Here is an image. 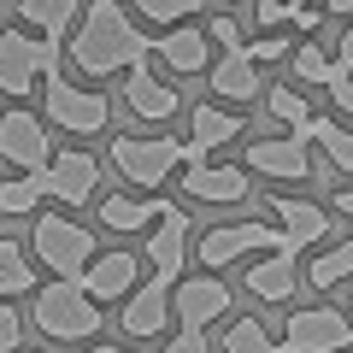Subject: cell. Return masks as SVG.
I'll list each match as a JSON object with an SVG mask.
<instances>
[{
    "instance_id": "cell-1",
    "label": "cell",
    "mask_w": 353,
    "mask_h": 353,
    "mask_svg": "<svg viewBox=\"0 0 353 353\" xmlns=\"http://www.w3.org/2000/svg\"><path fill=\"white\" fill-rule=\"evenodd\" d=\"M94 189H101V159L94 153H53L41 171H18L0 183V218H24L36 212L41 201H59V206H83L94 201Z\"/></svg>"
},
{
    "instance_id": "cell-2",
    "label": "cell",
    "mask_w": 353,
    "mask_h": 353,
    "mask_svg": "<svg viewBox=\"0 0 353 353\" xmlns=\"http://www.w3.org/2000/svg\"><path fill=\"white\" fill-rule=\"evenodd\" d=\"M148 53H153V41L130 24V12L118 0H94L83 12V24H77V36H71V65L88 77H118L130 65H141Z\"/></svg>"
},
{
    "instance_id": "cell-3",
    "label": "cell",
    "mask_w": 353,
    "mask_h": 353,
    "mask_svg": "<svg viewBox=\"0 0 353 353\" xmlns=\"http://www.w3.org/2000/svg\"><path fill=\"white\" fill-rule=\"evenodd\" d=\"M101 324H106L101 301L77 277H59L36 294V330L53 336V341H88V336H101Z\"/></svg>"
},
{
    "instance_id": "cell-4",
    "label": "cell",
    "mask_w": 353,
    "mask_h": 353,
    "mask_svg": "<svg viewBox=\"0 0 353 353\" xmlns=\"http://www.w3.org/2000/svg\"><path fill=\"white\" fill-rule=\"evenodd\" d=\"M194 159H206L194 141H171V136H112V165H118L124 183H136V189H159L176 165H194Z\"/></svg>"
},
{
    "instance_id": "cell-5",
    "label": "cell",
    "mask_w": 353,
    "mask_h": 353,
    "mask_svg": "<svg viewBox=\"0 0 353 353\" xmlns=\"http://www.w3.org/2000/svg\"><path fill=\"white\" fill-rule=\"evenodd\" d=\"M59 71V41L53 36H24V30H6L0 36V94L24 101L36 83Z\"/></svg>"
},
{
    "instance_id": "cell-6",
    "label": "cell",
    "mask_w": 353,
    "mask_h": 353,
    "mask_svg": "<svg viewBox=\"0 0 353 353\" xmlns=\"http://www.w3.org/2000/svg\"><path fill=\"white\" fill-rule=\"evenodd\" d=\"M30 248H36V259L53 277H83L88 259H94V230H83L65 212H41L36 230H30Z\"/></svg>"
},
{
    "instance_id": "cell-7",
    "label": "cell",
    "mask_w": 353,
    "mask_h": 353,
    "mask_svg": "<svg viewBox=\"0 0 353 353\" xmlns=\"http://www.w3.org/2000/svg\"><path fill=\"white\" fill-rule=\"evenodd\" d=\"M271 248H294L283 230L259 224V218H248V224H218L201 236V265L206 271H224V265L248 259V253H271Z\"/></svg>"
},
{
    "instance_id": "cell-8",
    "label": "cell",
    "mask_w": 353,
    "mask_h": 353,
    "mask_svg": "<svg viewBox=\"0 0 353 353\" xmlns=\"http://www.w3.org/2000/svg\"><path fill=\"white\" fill-rule=\"evenodd\" d=\"M48 118H53L59 130H71V136H101L106 118H112V101L94 94V88H77L71 77L53 71V77H48Z\"/></svg>"
},
{
    "instance_id": "cell-9",
    "label": "cell",
    "mask_w": 353,
    "mask_h": 353,
    "mask_svg": "<svg viewBox=\"0 0 353 353\" xmlns=\"http://www.w3.org/2000/svg\"><path fill=\"white\" fill-rule=\"evenodd\" d=\"M283 347L289 353H341V347H353V318L336 312V306H306V312L289 318Z\"/></svg>"
},
{
    "instance_id": "cell-10",
    "label": "cell",
    "mask_w": 353,
    "mask_h": 353,
    "mask_svg": "<svg viewBox=\"0 0 353 353\" xmlns=\"http://www.w3.org/2000/svg\"><path fill=\"white\" fill-rule=\"evenodd\" d=\"M224 312H230V289L218 283V271L171 283V318H176L183 330H206L212 318H224Z\"/></svg>"
},
{
    "instance_id": "cell-11",
    "label": "cell",
    "mask_w": 353,
    "mask_h": 353,
    "mask_svg": "<svg viewBox=\"0 0 353 353\" xmlns=\"http://www.w3.org/2000/svg\"><path fill=\"white\" fill-rule=\"evenodd\" d=\"M0 159L18 165V171H41L53 159V141H48V124L30 118L24 106L18 112H0Z\"/></svg>"
},
{
    "instance_id": "cell-12",
    "label": "cell",
    "mask_w": 353,
    "mask_h": 353,
    "mask_svg": "<svg viewBox=\"0 0 353 353\" xmlns=\"http://www.w3.org/2000/svg\"><path fill=\"white\" fill-rule=\"evenodd\" d=\"M248 165H212V159H194L183 165V194L189 201H212V206H236L248 201Z\"/></svg>"
},
{
    "instance_id": "cell-13",
    "label": "cell",
    "mask_w": 353,
    "mask_h": 353,
    "mask_svg": "<svg viewBox=\"0 0 353 353\" xmlns=\"http://www.w3.org/2000/svg\"><path fill=\"white\" fill-rule=\"evenodd\" d=\"M136 277H141V259L118 248V253H94V259H88V271H83L77 283H83V289L106 306V301H130V294H136Z\"/></svg>"
},
{
    "instance_id": "cell-14",
    "label": "cell",
    "mask_w": 353,
    "mask_h": 353,
    "mask_svg": "<svg viewBox=\"0 0 353 353\" xmlns=\"http://www.w3.org/2000/svg\"><path fill=\"white\" fill-rule=\"evenodd\" d=\"M189 212H176V206H165V218L148 230V265L159 271L165 283L183 277V259H189Z\"/></svg>"
},
{
    "instance_id": "cell-15",
    "label": "cell",
    "mask_w": 353,
    "mask_h": 353,
    "mask_svg": "<svg viewBox=\"0 0 353 353\" xmlns=\"http://www.w3.org/2000/svg\"><path fill=\"white\" fill-rule=\"evenodd\" d=\"M248 165L265 176H283V183H306L312 176V153H306V136H271V141H253L248 148Z\"/></svg>"
},
{
    "instance_id": "cell-16",
    "label": "cell",
    "mask_w": 353,
    "mask_h": 353,
    "mask_svg": "<svg viewBox=\"0 0 353 353\" xmlns=\"http://www.w3.org/2000/svg\"><path fill=\"white\" fill-rule=\"evenodd\" d=\"M301 248H271L265 259H253L248 265V294L253 301H289L294 294V283H301Z\"/></svg>"
},
{
    "instance_id": "cell-17",
    "label": "cell",
    "mask_w": 353,
    "mask_h": 353,
    "mask_svg": "<svg viewBox=\"0 0 353 353\" xmlns=\"http://www.w3.org/2000/svg\"><path fill=\"white\" fill-rule=\"evenodd\" d=\"M124 101H130L136 118H171L176 112V88L165 83L159 71H148V59H141V65H130V77H124Z\"/></svg>"
},
{
    "instance_id": "cell-18",
    "label": "cell",
    "mask_w": 353,
    "mask_h": 353,
    "mask_svg": "<svg viewBox=\"0 0 353 353\" xmlns=\"http://www.w3.org/2000/svg\"><path fill=\"white\" fill-rule=\"evenodd\" d=\"M153 53L165 59V71H176V77H201L206 59H212V41H206V30L183 24V30H171V36L153 41Z\"/></svg>"
},
{
    "instance_id": "cell-19",
    "label": "cell",
    "mask_w": 353,
    "mask_h": 353,
    "mask_svg": "<svg viewBox=\"0 0 353 353\" xmlns=\"http://www.w3.org/2000/svg\"><path fill=\"white\" fill-rule=\"evenodd\" d=\"M206 77H212V94H224V101H259V65L248 59V41L241 48H224V59Z\"/></svg>"
},
{
    "instance_id": "cell-20",
    "label": "cell",
    "mask_w": 353,
    "mask_h": 353,
    "mask_svg": "<svg viewBox=\"0 0 353 353\" xmlns=\"http://www.w3.org/2000/svg\"><path fill=\"white\" fill-rule=\"evenodd\" d=\"M165 318H171V283L153 277V283H141V289L130 294V306H124V330H130V336H159Z\"/></svg>"
},
{
    "instance_id": "cell-21",
    "label": "cell",
    "mask_w": 353,
    "mask_h": 353,
    "mask_svg": "<svg viewBox=\"0 0 353 353\" xmlns=\"http://www.w3.org/2000/svg\"><path fill=\"white\" fill-rule=\"evenodd\" d=\"M271 212H277L283 236H289L294 248H312V241H324V236H330V212H324V206H312V201L277 194V201H271Z\"/></svg>"
},
{
    "instance_id": "cell-22",
    "label": "cell",
    "mask_w": 353,
    "mask_h": 353,
    "mask_svg": "<svg viewBox=\"0 0 353 353\" xmlns=\"http://www.w3.org/2000/svg\"><path fill=\"white\" fill-rule=\"evenodd\" d=\"M165 206L171 201H153V194H106L101 201V224L118 230V236H124V230H153L165 218Z\"/></svg>"
},
{
    "instance_id": "cell-23",
    "label": "cell",
    "mask_w": 353,
    "mask_h": 353,
    "mask_svg": "<svg viewBox=\"0 0 353 353\" xmlns=\"http://www.w3.org/2000/svg\"><path fill=\"white\" fill-rule=\"evenodd\" d=\"M241 136V118L236 112H224V106H194V118H189V141L201 153H212V148H224V141H236Z\"/></svg>"
},
{
    "instance_id": "cell-24",
    "label": "cell",
    "mask_w": 353,
    "mask_h": 353,
    "mask_svg": "<svg viewBox=\"0 0 353 353\" xmlns=\"http://www.w3.org/2000/svg\"><path fill=\"white\" fill-rule=\"evenodd\" d=\"M294 136H306V141H318V148L330 153V165H336V171H353V130H341L336 118H306L301 130H294Z\"/></svg>"
},
{
    "instance_id": "cell-25",
    "label": "cell",
    "mask_w": 353,
    "mask_h": 353,
    "mask_svg": "<svg viewBox=\"0 0 353 353\" xmlns=\"http://www.w3.org/2000/svg\"><path fill=\"white\" fill-rule=\"evenodd\" d=\"M18 12H24V24L36 30V36L65 41V30H71V18H77V0H18Z\"/></svg>"
},
{
    "instance_id": "cell-26",
    "label": "cell",
    "mask_w": 353,
    "mask_h": 353,
    "mask_svg": "<svg viewBox=\"0 0 353 353\" xmlns=\"http://www.w3.org/2000/svg\"><path fill=\"white\" fill-rule=\"evenodd\" d=\"M36 289V265L24 259V248L18 241L0 236V301H12V294H30Z\"/></svg>"
},
{
    "instance_id": "cell-27",
    "label": "cell",
    "mask_w": 353,
    "mask_h": 353,
    "mask_svg": "<svg viewBox=\"0 0 353 353\" xmlns=\"http://www.w3.org/2000/svg\"><path fill=\"white\" fill-rule=\"evenodd\" d=\"M353 277V241H336L330 253H318L312 265H306V283L312 289H336V283Z\"/></svg>"
},
{
    "instance_id": "cell-28",
    "label": "cell",
    "mask_w": 353,
    "mask_h": 353,
    "mask_svg": "<svg viewBox=\"0 0 353 353\" xmlns=\"http://www.w3.org/2000/svg\"><path fill=\"white\" fill-rule=\"evenodd\" d=\"M289 65H294V77H301V83H312V88H330L336 77H347L324 48H312V41H306V48H294V53H289Z\"/></svg>"
},
{
    "instance_id": "cell-29",
    "label": "cell",
    "mask_w": 353,
    "mask_h": 353,
    "mask_svg": "<svg viewBox=\"0 0 353 353\" xmlns=\"http://www.w3.org/2000/svg\"><path fill=\"white\" fill-rule=\"evenodd\" d=\"M224 353H289V347H283V341L271 336L259 318H236V324H230V336H224Z\"/></svg>"
},
{
    "instance_id": "cell-30",
    "label": "cell",
    "mask_w": 353,
    "mask_h": 353,
    "mask_svg": "<svg viewBox=\"0 0 353 353\" xmlns=\"http://www.w3.org/2000/svg\"><path fill=\"white\" fill-rule=\"evenodd\" d=\"M265 112H271V118H283L289 130H301L306 118H312V106H306L301 94H294V88H271V94H265Z\"/></svg>"
},
{
    "instance_id": "cell-31",
    "label": "cell",
    "mask_w": 353,
    "mask_h": 353,
    "mask_svg": "<svg viewBox=\"0 0 353 353\" xmlns=\"http://www.w3.org/2000/svg\"><path fill=\"white\" fill-rule=\"evenodd\" d=\"M141 18H153V24H176V18H194L206 6V0H130Z\"/></svg>"
},
{
    "instance_id": "cell-32",
    "label": "cell",
    "mask_w": 353,
    "mask_h": 353,
    "mask_svg": "<svg viewBox=\"0 0 353 353\" xmlns=\"http://www.w3.org/2000/svg\"><path fill=\"white\" fill-rule=\"evenodd\" d=\"M289 53H294L289 36H253V41H248V59H253V65H277V59H289Z\"/></svg>"
},
{
    "instance_id": "cell-33",
    "label": "cell",
    "mask_w": 353,
    "mask_h": 353,
    "mask_svg": "<svg viewBox=\"0 0 353 353\" xmlns=\"http://www.w3.org/2000/svg\"><path fill=\"white\" fill-rule=\"evenodd\" d=\"M18 341H24V318L18 306H0V353H18Z\"/></svg>"
},
{
    "instance_id": "cell-34",
    "label": "cell",
    "mask_w": 353,
    "mask_h": 353,
    "mask_svg": "<svg viewBox=\"0 0 353 353\" xmlns=\"http://www.w3.org/2000/svg\"><path fill=\"white\" fill-rule=\"evenodd\" d=\"M289 0H259V6H253V18H259V30H277V24H289Z\"/></svg>"
},
{
    "instance_id": "cell-35",
    "label": "cell",
    "mask_w": 353,
    "mask_h": 353,
    "mask_svg": "<svg viewBox=\"0 0 353 353\" xmlns=\"http://www.w3.org/2000/svg\"><path fill=\"white\" fill-rule=\"evenodd\" d=\"M165 353H212V341H206V330H183L176 341H165Z\"/></svg>"
},
{
    "instance_id": "cell-36",
    "label": "cell",
    "mask_w": 353,
    "mask_h": 353,
    "mask_svg": "<svg viewBox=\"0 0 353 353\" xmlns=\"http://www.w3.org/2000/svg\"><path fill=\"white\" fill-rule=\"evenodd\" d=\"M212 41H218V48H241V30H236V18H212Z\"/></svg>"
},
{
    "instance_id": "cell-37",
    "label": "cell",
    "mask_w": 353,
    "mask_h": 353,
    "mask_svg": "<svg viewBox=\"0 0 353 353\" xmlns=\"http://www.w3.org/2000/svg\"><path fill=\"white\" fill-rule=\"evenodd\" d=\"M330 94H336L341 112H353V71H347V77H336V83H330Z\"/></svg>"
},
{
    "instance_id": "cell-38",
    "label": "cell",
    "mask_w": 353,
    "mask_h": 353,
    "mask_svg": "<svg viewBox=\"0 0 353 353\" xmlns=\"http://www.w3.org/2000/svg\"><path fill=\"white\" fill-rule=\"evenodd\" d=\"M336 65H341V71H353V24L341 30V48H336Z\"/></svg>"
},
{
    "instance_id": "cell-39",
    "label": "cell",
    "mask_w": 353,
    "mask_h": 353,
    "mask_svg": "<svg viewBox=\"0 0 353 353\" xmlns=\"http://www.w3.org/2000/svg\"><path fill=\"white\" fill-rule=\"evenodd\" d=\"M336 212H347V218H353V183H347V189H336Z\"/></svg>"
},
{
    "instance_id": "cell-40",
    "label": "cell",
    "mask_w": 353,
    "mask_h": 353,
    "mask_svg": "<svg viewBox=\"0 0 353 353\" xmlns=\"http://www.w3.org/2000/svg\"><path fill=\"white\" fill-rule=\"evenodd\" d=\"M324 6L330 12H353V0H324Z\"/></svg>"
},
{
    "instance_id": "cell-41",
    "label": "cell",
    "mask_w": 353,
    "mask_h": 353,
    "mask_svg": "<svg viewBox=\"0 0 353 353\" xmlns=\"http://www.w3.org/2000/svg\"><path fill=\"white\" fill-rule=\"evenodd\" d=\"M88 353H130V347H88Z\"/></svg>"
},
{
    "instance_id": "cell-42",
    "label": "cell",
    "mask_w": 353,
    "mask_h": 353,
    "mask_svg": "<svg viewBox=\"0 0 353 353\" xmlns=\"http://www.w3.org/2000/svg\"><path fill=\"white\" fill-rule=\"evenodd\" d=\"M289 6H306V0H289Z\"/></svg>"
},
{
    "instance_id": "cell-43",
    "label": "cell",
    "mask_w": 353,
    "mask_h": 353,
    "mask_svg": "<svg viewBox=\"0 0 353 353\" xmlns=\"http://www.w3.org/2000/svg\"><path fill=\"white\" fill-rule=\"evenodd\" d=\"M347 306H353V301H347Z\"/></svg>"
}]
</instances>
